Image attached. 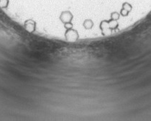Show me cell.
I'll use <instances>...</instances> for the list:
<instances>
[{
  "instance_id": "obj_1",
  "label": "cell",
  "mask_w": 151,
  "mask_h": 121,
  "mask_svg": "<svg viewBox=\"0 0 151 121\" xmlns=\"http://www.w3.org/2000/svg\"><path fill=\"white\" fill-rule=\"evenodd\" d=\"M65 37H66V39L68 41L75 42L79 39V35L76 30H73V29L71 28L66 30V33H65Z\"/></svg>"
},
{
  "instance_id": "obj_2",
  "label": "cell",
  "mask_w": 151,
  "mask_h": 121,
  "mask_svg": "<svg viewBox=\"0 0 151 121\" xmlns=\"http://www.w3.org/2000/svg\"><path fill=\"white\" fill-rule=\"evenodd\" d=\"M73 18V16L70 11L62 12L61 14H60V20L63 23V24L71 22Z\"/></svg>"
},
{
  "instance_id": "obj_3",
  "label": "cell",
  "mask_w": 151,
  "mask_h": 121,
  "mask_svg": "<svg viewBox=\"0 0 151 121\" xmlns=\"http://www.w3.org/2000/svg\"><path fill=\"white\" fill-rule=\"evenodd\" d=\"M100 28L102 30V33L104 35H110L112 33V30L109 26V23H108L107 20H103L100 23Z\"/></svg>"
},
{
  "instance_id": "obj_4",
  "label": "cell",
  "mask_w": 151,
  "mask_h": 121,
  "mask_svg": "<svg viewBox=\"0 0 151 121\" xmlns=\"http://www.w3.org/2000/svg\"><path fill=\"white\" fill-rule=\"evenodd\" d=\"M24 28L29 33H33L35 32L36 28V22L33 20H26L24 24Z\"/></svg>"
},
{
  "instance_id": "obj_5",
  "label": "cell",
  "mask_w": 151,
  "mask_h": 121,
  "mask_svg": "<svg viewBox=\"0 0 151 121\" xmlns=\"http://www.w3.org/2000/svg\"><path fill=\"white\" fill-rule=\"evenodd\" d=\"M83 25L85 29L86 30H90L93 27V22L91 20H86L83 23Z\"/></svg>"
},
{
  "instance_id": "obj_6",
  "label": "cell",
  "mask_w": 151,
  "mask_h": 121,
  "mask_svg": "<svg viewBox=\"0 0 151 121\" xmlns=\"http://www.w3.org/2000/svg\"><path fill=\"white\" fill-rule=\"evenodd\" d=\"M108 23H109V26L112 30H114L118 27V22L116 20H114L111 19V20H108Z\"/></svg>"
},
{
  "instance_id": "obj_7",
  "label": "cell",
  "mask_w": 151,
  "mask_h": 121,
  "mask_svg": "<svg viewBox=\"0 0 151 121\" xmlns=\"http://www.w3.org/2000/svg\"><path fill=\"white\" fill-rule=\"evenodd\" d=\"M122 8L125 9V10H126L127 11H128L129 12H130L132 10V5H131V4L128 2L123 3V4H122Z\"/></svg>"
},
{
  "instance_id": "obj_8",
  "label": "cell",
  "mask_w": 151,
  "mask_h": 121,
  "mask_svg": "<svg viewBox=\"0 0 151 121\" xmlns=\"http://www.w3.org/2000/svg\"><path fill=\"white\" fill-rule=\"evenodd\" d=\"M119 17H120V14H119L116 12H114L111 14V19L114 20H117L119 19Z\"/></svg>"
},
{
  "instance_id": "obj_9",
  "label": "cell",
  "mask_w": 151,
  "mask_h": 121,
  "mask_svg": "<svg viewBox=\"0 0 151 121\" xmlns=\"http://www.w3.org/2000/svg\"><path fill=\"white\" fill-rule=\"evenodd\" d=\"M128 14H129V12L127 11L126 10H125V9L122 8V10H121V11H120L121 15H122L123 17H127V16L128 15Z\"/></svg>"
},
{
  "instance_id": "obj_10",
  "label": "cell",
  "mask_w": 151,
  "mask_h": 121,
  "mask_svg": "<svg viewBox=\"0 0 151 121\" xmlns=\"http://www.w3.org/2000/svg\"><path fill=\"white\" fill-rule=\"evenodd\" d=\"M64 27L66 30H68V29H71L73 27V24L71 22H68V23H66L64 24Z\"/></svg>"
}]
</instances>
